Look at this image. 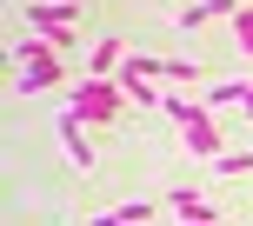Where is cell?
I'll return each mask as SVG.
<instances>
[{
	"label": "cell",
	"mask_w": 253,
	"mask_h": 226,
	"mask_svg": "<svg viewBox=\"0 0 253 226\" xmlns=\"http://www.w3.org/2000/svg\"><path fill=\"white\" fill-rule=\"evenodd\" d=\"M67 107H74L80 120L107 126V120H120L126 93H120V80H93V74H80V80H74V93H67Z\"/></svg>",
	"instance_id": "3"
},
{
	"label": "cell",
	"mask_w": 253,
	"mask_h": 226,
	"mask_svg": "<svg viewBox=\"0 0 253 226\" xmlns=\"http://www.w3.org/2000/svg\"><path fill=\"white\" fill-rule=\"evenodd\" d=\"M114 213H120L126 226H147V220H153V200H126V206H114Z\"/></svg>",
	"instance_id": "11"
},
{
	"label": "cell",
	"mask_w": 253,
	"mask_h": 226,
	"mask_svg": "<svg viewBox=\"0 0 253 226\" xmlns=\"http://www.w3.org/2000/svg\"><path fill=\"white\" fill-rule=\"evenodd\" d=\"M220 13L233 20V13H240V0H193V7H180V13H173V27H180V34L193 40V34L207 27V20H220Z\"/></svg>",
	"instance_id": "6"
},
{
	"label": "cell",
	"mask_w": 253,
	"mask_h": 226,
	"mask_svg": "<svg viewBox=\"0 0 253 226\" xmlns=\"http://www.w3.org/2000/svg\"><path fill=\"white\" fill-rule=\"evenodd\" d=\"M247 93H253L247 80H220V87L200 93V107H207V113H213V107H247Z\"/></svg>",
	"instance_id": "8"
},
{
	"label": "cell",
	"mask_w": 253,
	"mask_h": 226,
	"mask_svg": "<svg viewBox=\"0 0 253 226\" xmlns=\"http://www.w3.org/2000/svg\"><path fill=\"white\" fill-rule=\"evenodd\" d=\"M20 20L34 27V34L47 40L53 53H60V47H74V20H80V7H74V0H34Z\"/></svg>",
	"instance_id": "4"
},
{
	"label": "cell",
	"mask_w": 253,
	"mask_h": 226,
	"mask_svg": "<svg viewBox=\"0 0 253 226\" xmlns=\"http://www.w3.org/2000/svg\"><path fill=\"white\" fill-rule=\"evenodd\" d=\"M167 113L180 120V147H187L193 160H207V166H213V160H220V126H213V113H207V107H193L187 93H167Z\"/></svg>",
	"instance_id": "2"
},
{
	"label": "cell",
	"mask_w": 253,
	"mask_h": 226,
	"mask_svg": "<svg viewBox=\"0 0 253 226\" xmlns=\"http://www.w3.org/2000/svg\"><path fill=\"white\" fill-rule=\"evenodd\" d=\"M53 133H60V147H67V160H74L80 173H93V147H87V120H80L74 107H67L60 120H53Z\"/></svg>",
	"instance_id": "5"
},
{
	"label": "cell",
	"mask_w": 253,
	"mask_h": 226,
	"mask_svg": "<svg viewBox=\"0 0 253 226\" xmlns=\"http://www.w3.org/2000/svg\"><path fill=\"white\" fill-rule=\"evenodd\" d=\"M167 206L180 213V226H220V220H213V206H207L193 187H173V193H167Z\"/></svg>",
	"instance_id": "7"
},
{
	"label": "cell",
	"mask_w": 253,
	"mask_h": 226,
	"mask_svg": "<svg viewBox=\"0 0 253 226\" xmlns=\"http://www.w3.org/2000/svg\"><path fill=\"white\" fill-rule=\"evenodd\" d=\"M13 67H20V74H13V93H47V87H60V53L47 47V40L40 34H27L20 47H13Z\"/></svg>",
	"instance_id": "1"
},
{
	"label": "cell",
	"mask_w": 253,
	"mask_h": 226,
	"mask_svg": "<svg viewBox=\"0 0 253 226\" xmlns=\"http://www.w3.org/2000/svg\"><path fill=\"white\" fill-rule=\"evenodd\" d=\"M240 7H253V0H240Z\"/></svg>",
	"instance_id": "14"
},
{
	"label": "cell",
	"mask_w": 253,
	"mask_h": 226,
	"mask_svg": "<svg viewBox=\"0 0 253 226\" xmlns=\"http://www.w3.org/2000/svg\"><path fill=\"white\" fill-rule=\"evenodd\" d=\"M240 113H247V126H253V93H247V107H240Z\"/></svg>",
	"instance_id": "13"
},
{
	"label": "cell",
	"mask_w": 253,
	"mask_h": 226,
	"mask_svg": "<svg viewBox=\"0 0 253 226\" xmlns=\"http://www.w3.org/2000/svg\"><path fill=\"white\" fill-rule=\"evenodd\" d=\"M213 173H220V180H240V173H253V147H247V153H220V160H213Z\"/></svg>",
	"instance_id": "10"
},
{
	"label": "cell",
	"mask_w": 253,
	"mask_h": 226,
	"mask_svg": "<svg viewBox=\"0 0 253 226\" xmlns=\"http://www.w3.org/2000/svg\"><path fill=\"white\" fill-rule=\"evenodd\" d=\"M233 40L253 53V7H240V13H233Z\"/></svg>",
	"instance_id": "12"
},
{
	"label": "cell",
	"mask_w": 253,
	"mask_h": 226,
	"mask_svg": "<svg viewBox=\"0 0 253 226\" xmlns=\"http://www.w3.org/2000/svg\"><path fill=\"white\" fill-rule=\"evenodd\" d=\"M160 80L167 87H200V67L193 60H160Z\"/></svg>",
	"instance_id": "9"
}]
</instances>
